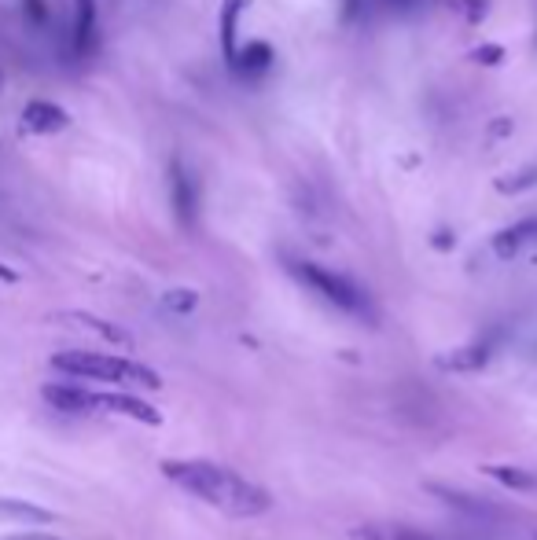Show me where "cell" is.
Returning a JSON list of instances; mask_svg holds the SVG:
<instances>
[{"label": "cell", "instance_id": "6da1fadb", "mask_svg": "<svg viewBox=\"0 0 537 540\" xmlns=\"http://www.w3.org/2000/svg\"><path fill=\"white\" fill-rule=\"evenodd\" d=\"M162 474L188 496H199L203 504L218 507V511H225L232 518H258L273 507V496L265 493L262 485L229 471V467H218V463L166 460Z\"/></svg>", "mask_w": 537, "mask_h": 540}, {"label": "cell", "instance_id": "ba28073f", "mask_svg": "<svg viewBox=\"0 0 537 540\" xmlns=\"http://www.w3.org/2000/svg\"><path fill=\"white\" fill-rule=\"evenodd\" d=\"M490 342H468V346L453 349V353H442L438 357V368L442 372H460V375H471V372H482L486 364H490Z\"/></svg>", "mask_w": 537, "mask_h": 540}, {"label": "cell", "instance_id": "8fae6325", "mask_svg": "<svg viewBox=\"0 0 537 540\" xmlns=\"http://www.w3.org/2000/svg\"><path fill=\"white\" fill-rule=\"evenodd\" d=\"M357 540H438L431 533H423V529H412V526H398V522H368V526H357L354 529Z\"/></svg>", "mask_w": 537, "mask_h": 540}, {"label": "cell", "instance_id": "2e32d148", "mask_svg": "<svg viewBox=\"0 0 537 540\" xmlns=\"http://www.w3.org/2000/svg\"><path fill=\"white\" fill-rule=\"evenodd\" d=\"M453 8H457L468 23H482V19L490 15V0H453Z\"/></svg>", "mask_w": 537, "mask_h": 540}, {"label": "cell", "instance_id": "e0dca14e", "mask_svg": "<svg viewBox=\"0 0 537 540\" xmlns=\"http://www.w3.org/2000/svg\"><path fill=\"white\" fill-rule=\"evenodd\" d=\"M195 302H199V294H195V291H170L166 298H162V305H166V309H173V313H192Z\"/></svg>", "mask_w": 537, "mask_h": 540}, {"label": "cell", "instance_id": "9c48e42d", "mask_svg": "<svg viewBox=\"0 0 537 540\" xmlns=\"http://www.w3.org/2000/svg\"><path fill=\"white\" fill-rule=\"evenodd\" d=\"M96 45V0H74V52L89 56Z\"/></svg>", "mask_w": 537, "mask_h": 540}, {"label": "cell", "instance_id": "8992f818", "mask_svg": "<svg viewBox=\"0 0 537 540\" xmlns=\"http://www.w3.org/2000/svg\"><path fill=\"white\" fill-rule=\"evenodd\" d=\"M67 125H70V114L52 100H30L23 107V129L26 133L52 136V133H63Z\"/></svg>", "mask_w": 537, "mask_h": 540}, {"label": "cell", "instance_id": "ac0fdd59", "mask_svg": "<svg viewBox=\"0 0 537 540\" xmlns=\"http://www.w3.org/2000/svg\"><path fill=\"white\" fill-rule=\"evenodd\" d=\"M471 59H475V63H482V67H497V63L504 59V48L501 45H482V48H475V52H471Z\"/></svg>", "mask_w": 537, "mask_h": 540}, {"label": "cell", "instance_id": "4fadbf2b", "mask_svg": "<svg viewBox=\"0 0 537 540\" xmlns=\"http://www.w3.org/2000/svg\"><path fill=\"white\" fill-rule=\"evenodd\" d=\"M0 518H8V522H52V511L48 507H37V504H26V500H8V496H0Z\"/></svg>", "mask_w": 537, "mask_h": 540}, {"label": "cell", "instance_id": "ffe728a7", "mask_svg": "<svg viewBox=\"0 0 537 540\" xmlns=\"http://www.w3.org/2000/svg\"><path fill=\"white\" fill-rule=\"evenodd\" d=\"M390 4H409V0H390Z\"/></svg>", "mask_w": 537, "mask_h": 540}, {"label": "cell", "instance_id": "7402d4cb", "mask_svg": "<svg viewBox=\"0 0 537 540\" xmlns=\"http://www.w3.org/2000/svg\"><path fill=\"white\" fill-rule=\"evenodd\" d=\"M534 540H537V529H534Z\"/></svg>", "mask_w": 537, "mask_h": 540}, {"label": "cell", "instance_id": "3957f363", "mask_svg": "<svg viewBox=\"0 0 537 540\" xmlns=\"http://www.w3.org/2000/svg\"><path fill=\"white\" fill-rule=\"evenodd\" d=\"M52 368L70 379H89V383H111V386H140V390H159L162 379L151 372L148 364L111 353H92V349H63L52 353Z\"/></svg>", "mask_w": 537, "mask_h": 540}, {"label": "cell", "instance_id": "9a60e30c", "mask_svg": "<svg viewBox=\"0 0 537 540\" xmlns=\"http://www.w3.org/2000/svg\"><path fill=\"white\" fill-rule=\"evenodd\" d=\"M482 474H490L493 482L508 485V489H519V493H534L537 489V474L523 471V467H486Z\"/></svg>", "mask_w": 537, "mask_h": 540}, {"label": "cell", "instance_id": "277c9868", "mask_svg": "<svg viewBox=\"0 0 537 540\" xmlns=\"http://www.w3.org/2000/svg\"><path fill=\"white\" fill-rule=\"evenodd\" d=\"M295 276L306 283L309 291H317L320 298L335 309H343V313L357 316V320H372V305H368V294L357 287L354 280H346L339 272L324 269V265H313V261H295L291 265Z\"/></svg>", "mask_w": 537, "mask_h": 540}, {"label": "cell", "instance_id": "7a4b0ae2", "mask_svg": "<svg viewBox=\"0 0 537 540\" xmlns=\"http://www.w3.org/2000/svg\"><path fill=\"white\" fill-rule=\"evenodd\" d=\"M45 401L59 412H70V416H126L137 419V423H148V427H159L162 412L144 397L133 394H100V390H85V386L74 383H48Z\"/></svg>", "mask_w": 537, "mask_h": 540}, {"label": "cell", "instance_id": "52a82bcc", "mask_svg": "<svg viewBox=\"0 0 537 540\" xmlns=\"http://www.w3.org/2000/svg\"><path fill=\"white\" fill-rule=\"evenodd\" d=\"M247 4H251V0H221L218 34H221V56H225L229 67H236V56H240L236 34H240V19H243V12H247Z\"/></svg>", "mask_w": 537, "mask_h": 540}, {"label": "cell", "instance_id": "30bf717a", "mask_svg": "<svg viewBox=\"0 0 537 540\" xmlns=\"http://www.w3.org/2000/svg\"><path fill=\"white\" fill-rule=\"evenodd\" d=\"M534 239H537V221H519V225L504 228V232L493 236V254H497V258H515V254H519L526 243H534Z\"/></svg>", "mask_w": 537, "mask_h": 540}, {"label": "cell", "instance_id": "7c38bea8", "mask_svg": "<svg viewBox=\"0 0 537 540\" xmlns=\"http://www.w3.org/2000/svg\"><path fill=\"white\" fill-rule=\"evenodd\" d=\"M63 324H74V327H85V331H92V335H103L107 342H118V346H129L133 342V335L129 331H122V327L107 324V320H100V316L92 313H63L59 316Z\"/></svg>", "mask_w": 537, "mask_h": 540}, {"label": "cell", "instance_id": "d6986e66", "mask_svg": "<svg viewBox=\"0 0 537 540\" xmlns=\"http://www.w3.org/2000/svg\"><path fill=\"white\" fill-rule=\"evenodd\" d=\"M0 540H63V537H48V533H8Z\"/></svg>", "mask_w": 537, "mask_h": 540}, {"label": "cell", "instance_id": "5bb4252c", "mask_svg": "<svg viewBox=\"0 0 537 540\" xmlns=\"http://www.w3.org/2000/svg\"><path fill=\"white\" fill-rule=\"evenodd\" d=\"M269 67H273V48L265 45V41H251V45L236 56V67L232 70H243V74H265Z\"/></svg>", "mask_w": 537, "mask_h": 540}, {"label": "cell", "instance_id": "44dd1931", "mask_svg": "<svg viewBox=\"0 0 537 540\" xmlns=\"http://www.w3.org/2000/svg\"><path fill=\"white\" fill-rule=\"evenodd\" d=\"M0 89H4V74H0Z\"/></svg>", "mask_w": 537, "mask_h": 540}, {"label": "cell", "instance_id": "5b68a950", "mask_svg": "<svg viewBox=\"0 0 537 540\" xmlns=\"http://www.w3.org/2000/svg\"><path fill=\"white\" fill-rule=\"evenodd\" d=\"M170 199H173V214H177L181 228H192L195 217H199V192H195V177L177 158L170 162Z\"/></svg>", "mask_w": 537, "mask_h": 540}]
</instances>
